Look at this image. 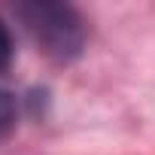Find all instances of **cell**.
I'll list each match as a JSON object with an SVG mask.
<instances>
[{
	"mask_svg": "<svg viewBox=\"0 0 155 155\" xmlns=\"http://www.w3.org/2000/svg\"><path fill=\"white\" fill-rule=\"evenodd\" d=\"M15 12L25 21L28 34L34 37V43L52 61L67 64L82 52L85 28H82V18L73 6L52 3V0H31V3H18Z\"/></svg>",
	"mask_w": 155,
	"mask_h": 155,
	"instance_id": "obj_1",
	"label": "cell"
},
{
	"mask_svg": "<svg viewBox=\"0 0 155 155\" xmlns=\"http://www.w3.org/2000/svg\"><path fill=\"white\" fill-rule=\"evenodd\" d=\"M15 125V97L0 88V140H3Z\"/></svg>",
	"mask_w": 155,
	"mask_h": 155,
	"instance_id": "obj_2",
	"label": "cell"
},
{
	"mask_svg": "<svg viewBox=\"0 0 155 155\" xmlns=\"http://www.w3.org/2000/svg\"><path fill=\"white\" fill-rule=\"evenodd\" d=\"M12 64V37L6 31V25L0 21V73Z\"/></svg>",
	"mask_w": 155,
	"mask_h": 155,
	"instance_id": "obj_3",
	"label": "cell"
}]
</instances>
